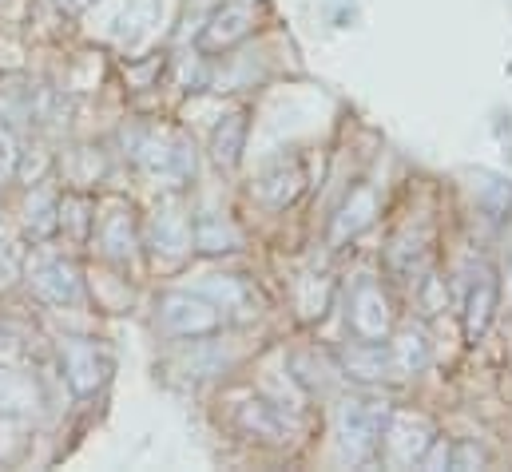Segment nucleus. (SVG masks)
Masks as SVG:
<instances>
[{"label": "nucleus", "instance_id": "18", "mask_svg": "<svg viewBox=\"0 0 512 472\" xmlns=\"http://www.w3.org/2000/svg\"><path fill=\"white\" fill-rule=\"evenodd\" d=\"M12 159H16V151H12V139H8V135H0V179L12 171Z\"/></svg>", "mask_w": 512, "mask_h": 472}, {"label": "nucleus", "instance_id": "16", "mask_svg": "<svg viewBox=\"0 0 512 472\" xmlns=\"http://www.w3.org/2000/svg\"><path fill=\"white\" fill-rule=\"evenodd\" d=\"M104 242H108V250L112 254H124V246L131 250V231L124 219H108V227H104Z\"/></svg>", "mask_w": 512, "mask_h": 472}, {"label": "nucleus", "instance_id": "1", "mask_svg": "<svg viewBox=\"0 0 512 472\" xmlns=\"http://www.w3.org/2000/svg\"><path fill=\"white\" fill-rule=\"evenodd\" d=\"M163 20V0H116L108 8V36L120 48H143Z\"/></svg>", "mask_w": 512, "mask_h": 472}, {"label": "nucleus", "instance_id": "14", "mask_svg": "<svg viewBox=\"0 0 512 472\" xmlns=\"http://www.w3.org/2000/svg\"><path fill=\"white\" fill-rule=\"evenodd\" d=\"M215 24H219V28H211L207 40H211V44H227L231 36H243V32H247V12H243V8H231V12H223Z\"/></svg>", "mask_w": 512, "mask_h": 472}, {"label": "nucleus", "instance_id": "6", "mask_svg": "<svg viewBox=\"0 0 512 472\" xmlns=\"http://www.w3.org/2000/svg\"><path fill=\"white\" fill-rule=\"evenodd\" d=\"M104 373H108V361H104V354L92 342H68L64 346V377H68V385L80 397L96 393L100 381H104Z\"/></svg>", "mask_w": 512, "mask_h": 472}, {"label": "nucleus", "instance_id": "4", "mask_svg": "<svg viewBox=\"0 0 512 472\" xmlns=\"http://www.w3.org/2000/svg\"><path fill=\"white\" fill-rule=\"evenodd\" d=\"M163 326L171 334H191V338L211 334L219 326V310L191 294H171V298H163Z\"/></svg>", "mask_w": 512, "mask_h": 472}, {"label": "nucleus", "instance_id": "13", "mask_svg": "<svg viewBox=\"0 0 512 472\" xmlns=\"http://www.w3.org/2000/svg\"><path fill=\"white\" fill-rule=\"evenodd\" d=\"M195 242L203 246V250H231V242H235V231L223 223V219H199V235Z\"/></svg>", "mask_w": 512, "mask_h": 472}, {"label": "nucleus", "instance_id": "15", "mask_svg": "<svg viewBox=\"0 0 512 472\" xmlns=\"http://www.w3.org/2000/svg\"><path fill=\"white\" fill-rule=\"evenodd\" d=\"M20 246L12 242V238H0V282H12L16 278V270H20Z\"/></svg>", "mask_w": 512, "mask_h": 472}, {"label": "nucleus", "instance_id": "5", "mask_svg": "<svg viewBox=\"0 0 512 472\" xmlns=\"http://www.w3.org/2000/svg\"><path fill=\"white\" fill-rule=\"evenodd\" d=\"M350 326L358 338L366 342H382L385 330H389V306H385L382 290L374 282H362L350 298Z\"/></svg>", "mask_w": 512, "mask_h": 472}, {"label": "nucleus", "instance_id": "3", "mask_svg": "<svg viewBox=\"0 0 512 472\" xmlns=\"http://www.w3.org/2000/svg\"><path fill=\"white\" fill-rule=\"evenodd\" d=\"M28 282H32V290H36L44 302H52V306H76V302L84 298L80 274H76V266L64 262V258H40V262H32Z\"/></svg>", "mask_w": 512, "mask_h": 472}, {"label": "nucleus", "instance_id": "19", "mask_svg": "<svg viewBox=\"0 0 512 472\" xmlns=\"http://www.w3.org/2000/svg\"><path fill=\"white\" fill-rule=\"evenodd\" d=\"M56 4H60V8H68V12H80V8H84V4H92V0H56Z\"/></svg>", "mask_w": 512, "mask_h": 472}, {"label": "nucleus", "instance_id": "7", "mask_svg": "<svg viewBox=\"0 0 512 472\" xmlns=\"http://www.w3.org/2000/svg\"><path fill=\"white\" fill-rule=\"evenodd\" d=\"M433 445L429 437V425L425 421H413V417H397L385 433V453L393 465H413L425 457V449Z\"/></svg>", "mask_w": 512, "mask_h": 472}, {"label": "nucleus", "instance_id": "12", "mask_svg": "<svg viewBox=\"0 0 512 472\" xmlns=\"http://www.w3.org/2000/svg\"><path fill=\"white\" fill-rule=\"evenodd\" d=\"M243 119L239 116H231V119H223V127H219V135H215V159L219 163H239V151H243Z\"/></svg>", "mask_w": 512, "mask_h": 472}, {"label": "nucleus", "instance_id": "8", "mask_svg": "<svg viewBox=\"0 0 512 472\" xmlns=\"http://www.w3.org/2000/svg\"><path fill=\"white\" fill-rule=\"evenodd\" d=\"M139 163L155 175V179H179L187 171V151L171 139H151L143 151H139Z\"/></svg>", "mask_w": 512, "mask_h": 472}, {"label": "nucleus", "instance_id": "17", "mask_svg": "<svg viewBox=\"0 0 512 472\" xmlns=\"http://www.w3.org/2000/svg\"><path fill=\"white\" fill-rule=\"evenodd\" d=\"M52 223H56V219L48 215V199H44V195H36V211L28 207V227H32L36 235H48V231H52Z\"/></svg>", "mask_w": 512, "mask_h": 472}, {"label": "nucleus", "instance_id": "9", "mask_svg": "<svg viewBox=\"0 0 512 472\" xmlns=\"http://www.w3.org/2000/svg\"><path fill=\"white\" fill-rule=\"evenodd\" d=\"M493 306H497V282H493V274H485V278L477 282L473 298H469V318H465L469 338H481V334L489 330V322H493Z\"/></svg>", "mask_w": 512, "mask_h": 472}, {"label": "nucleus", "instance_id": "11", "mask_svg": "<svg viewBox=\"0 0 512 472\" xmlns=\"http://www.w3.org/2000/svg\"><path fill=\"white\" fill-rule=\"evenodd\" d=\"M187 242H191V231H187L183 215H175V211H163V215L155 219V246H159V250H167V254H179Z\"/></svg>", "mask_w": 512, "mask_h": 472}, {"label": "nucleus", "instance_id": "2", "mask_svg": "<svg viewBox=\"0 0 512 472\" xmlns=\"http://www.w3.org/2000/svg\"><path fill=\"white\" fill-rule=\"evenodd\" d=\"M382 425H385L382 409H370V405H350V409H342V421H338L342 453H346L350 461L374 457V449L382 445Z\"/></svg>", "mask_w": 512, "mask_h": 472}, {"label": "nucleus", "instance_id": "10", "mask_svg": "<svg viewBox=\"0 0 512 472\" xmlns=\"http://www.w3.org/2000/svg\"><path fill=\"white\" fill-rule=\"evenodd\" d=\"M389 357H393V373H421L429 361V342L421 330H409L401 334V342L389 346Z\"/></svg>", "mask_w": 512, "mask_h": 472}]
</instances>
